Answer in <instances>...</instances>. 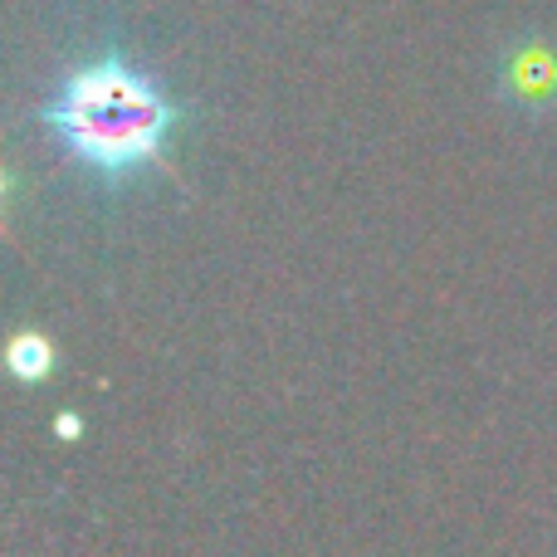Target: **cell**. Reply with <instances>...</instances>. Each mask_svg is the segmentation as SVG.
<instances>
[{"mask_svg":"<svg viewBox=\"0 0 557 557\" xmlns=\"http://www.w3.org/2000/svg\"><path fill=\"white\" fill-rule=\"evenodd\" d=\"M5 362L20 382H39V376H49V367H54V343L39 333H20L15 343L5 347Z\"/></svg>","mask_w":557,"mask_h":557,"instance_id":"7a4b0ae2","label":"cell"},{"mask_svg":"<svg viewBox=\"0 0 557 557\" xmlns=\"http://www.w3.org/2000/svg\"><path fill=\"white\" fill-rule=\"evenodd\" d=\"M553 59H543V54H533V59H519L513 64V84H533V88H553Z\"/></svg>","mask_w":557,"mask_h":557,"instance_id":"3957f363","label":"cell"},{"mask_svg":"<svg viewBox=\"0 0 557 557\" xmlns=\"http://www.w3.org/2000/svg\"><path fill=\"white\" fill-rule=\"evenodd\" d=\"M45 123L103 176H133L166 147L176 103L123 59H98L64 78L45 108Z\"/></svg>","mask_w":557,"mask_h":557,"instance_id":"6da1fadb","label":"cell"}]
</instances>
